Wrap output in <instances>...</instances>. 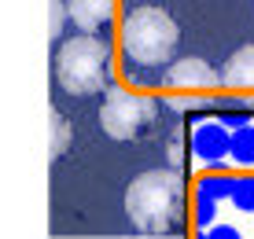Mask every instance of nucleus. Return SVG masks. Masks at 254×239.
Wrapping results in <instances>:
<instances>
[{"label": "nucleus", "mask_w": 254, "mask_h": 239, "mask_svg": "<svg viewBox=\"0 0 254 239\" xmlns=\"http://www.w3.org/2000/svg\"><path fill=\"white\" fill-rule=\"evenodd\" d=\"M185 206V188L173 170H147L126 188V214L140 232H173Z\"/></svg>", "instance_id": "1"}, {"label": "nucleus", "mask_w": 254, "mask_h": 239, "mask_svg": "<svg viewBox=\"0 0 254 239\" xmlns=\"http://www.w3.org/2000/svg\"><path fill=\"white\" fill-rule=\"evenodd\" d=\"M177 41H181V26L162 7H136L122 22V52L133 66L159 70L162 63H173Z\"/></svg>", "instance_id": "2"}, {"label": "nucleus", "mask_w": 254, "mask_h": 239, "mask_svg": "<svg viewBox=\"0 0 254 239\" xmlns=\"http://www.w3.org/2000/svg\"><path fill=\"white\" fill-rule=\"evenodd\" d=\"M111 77V44L96 33L70 37L56 48V81L70 96H96Z\"/></svg>", "instance_id": "3"}, {"label": "nucleus", "mask_w": 254, "mask_h": 239, "mask_svg": "<svg viewBox=\"0 0 254 239\" xmlns=\"http://www.w3.org/2000/svg\"><path fill=\"white\" fill-rule=\"evenodd\" d=\"M155 114H159V103L151 96L107 88V100L100 107V125L111 140H136L144 129H151Z\"/></svg>", "instance_id": "4"}, {"label": "nucleus", "mask_w": 254, "mask_h": 239, "mask_svg": "<svg viewBox=\"0 0 254 239\" xmlns=\"http://www.w3.org/2000/svg\"><path fill=\"white\" fill-rule=\"evenodd\" d=\"M191 151L199 162L206 166H221L225 158H232V129L225 121H203L191 132Z\"/></svg>", "instance_id": "5"}, {"label": "nucleus", "mask_w": 254, "mask_h": 239, "mask_svg": "<svg viewBox=\"0 0 254 239\" xmlns=\"http://www.w3.org/2000/svg\"><path fill=\"white\" fill-rule=\"evenodd\" d=\"M217 81H221V74H217L206 59H199V56L177 59V63H170L166 74H162L166 88H188V92H191V88H214Z\"/></svg>", "instance_id": "6"}, {"label": "nucleus", "mask_w": 254, "mask_h": 239, "mask_svg": "<svg viewBox=\"0 0 254 239\" xmlns=\"http://www.w3.org/2000/svg\"><path fill=\"white\" fill-rule=\"evenodd\" d=\"M118 0H66V11L81 33H103L115 19Z\"/></svg>", "instance_id": "7"}, {"label": "nucleus", "mask_w": 254, "mask_h": 239, "mask_svg": "<svg viewBox=\"0 0 254 239\" xmlns=\"http://www.w3.org/2000/svg\"><path fill=\"white\" fill-rule=\"evenodd\" d=\"M221 85L225 88H254V44L236 48L221 66Z\"/></svg>", "instance_id": "8"}, {"label": "nucleus", "mask_w": 254, "mask_h": 239, "mask_svg": "<svg viewBox=\"0 0 254 239\" xmlns=\"http://www.w3.org/2000/svg\"><path fill=\"white\" fill-rule=\"evenodd\" d=\"M48 121H52V147H48V158L56 162V158H63V151L70 147V136H74V132H70V121H66L59 111H52Z\"/></svg>", "instance_id": "9"}, {"label": "nucleus", "mask_w": 254, "mask_h": 239, "mask_svg": "<svg viewBox=\"0 0 254 239\" xmlns=\"http://www.w3.org/2000/svg\"><path fill=\"white\" fill-rule=\"evenodd\" d=\"M199 195H210L214 202H221V199H232V191H236V177H225V173H210L199 180Z\"/></svg>", "instance_id": "10"}, {"label": "nucleus", "mask_w": 254, "mask_h": 239, "mask_svg": "<svg viewBox=\"0 0 254 239\" xmlns=\"http://www.w3.org/2000/svg\"><path fill=\"white\" fill-rule=\"evenodd\" d=\"M232 162L243 166V170H247V166H254V125L232 132Z\"/></svg>", "instance_id": "11"}, {"label": "nucleus", "mask_w": 254, "mask_h": 239, "mask_svg": "<svg viewBox=\"0 0 254 239\" xmlns=\"http://www.w3.org/2000/svg\"><path fill=\"white\" fill-rule=\"evenodd\" d=\"M232 206L240 210V214H254V177H236Z\"/></svg>", "instance_id": "12"}, {"label": "nucleus", "mask_w": 254, "mask_h": 239, "mask_svg": "<svg viewBox=\"0 0 254 239\" xmlns=\"http://www.w3.org/2000/svg\"><path fill=\"white\" fill-rule=\"evenodd\" d=\"M195 225L199 228L217 225V202L210 199V195H199V191H195Z\"/></svg>", "instance_id": "13"}, {"label": "nucleus", "mask_w": 254, "mask_h": 239, "mask_svg": "<svg viewBox=\"0 0 254 239\" xmlns=\"http://www.w3.org/2000/svg\"><path fill=\"white\" fill-rule=\"evenodd\" d=\"M66 4L63 0H48V37L59 41V33H63V19H66Z\"/></svg>", "instance_id": "14"}, {"label": "nucleus", "mask_w": 254, "mask_h": 239, "mask_svg": "<svg viewBox=\"0 0 254 239\" xmlns=\"http://www.w3.org/2000/svg\"><path fill=\"white\" fill-rule=\"evenodd\" d=\"M199 239H243V236H240V228H236V225H225V221H217V225L203 228V232H199Z\"/></svg>", "instance_id": "15"}, {"label": "nucleus", "mask_w": 254, "mask_h": 239, "mask_svg": "<svg viewBox=\"0 0 254 239\" xmlns=\"http://www.w3.org/2000/svg\"><path fill=\"white\" fill-rule=\"evenodd\" d=\"M221 121H225V125H229V129L236 132V129H247V121H251V118H243V114H225Z\"/></svg>", "instance_id": "16"}]
</instances>
